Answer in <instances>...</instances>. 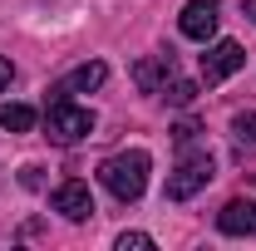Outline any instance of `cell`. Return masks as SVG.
<instances>
[{"mask_svg": "<svg viewBox=\"0 0 256 251\" xmlns=\"http://www.w3.org/2000/svg\"><path fill=\"white\" fill-rule=\"evenodd\" d=\"M0 128H5V133H30L34 128V108L30 104H0Z\"/></svg>", "mask_w": 256, "mask_h": 251, "instance_id": "30bf717a", "label": "cell"}, {"mask_svg": "<svg viewBox=\"0 0 256 251\" xmlns=\"http://www.w3.org/2000/svg\"><path fill=\"white\" fill-rule=\"evenodd\" d=\"M104 79H108V69L94 60V64H79V69H74L69 79H60V84H54L50 94H89V89H98Z\"/></svg>", "mask_w": 256, "mask_h": 251, "instance_id": "9c48e42d", "label": "cell"}, {"mask_svg": "<svg viewBox=\"0 0 256 251\" xmlns=\"http://www.w3.org/2000/svg\"><path fill=\"white\" fill-rule=\"evenodd\" d=\"M217 226H222L226 236H256V202H226L222 212H217Z\"/></svg>", "mask_w": 256, "mask_h": 251, "instance_id": "ba28073f", "label": "cell"}, {"mask_svg": "<svg viewBox=\"0 0 256 251\" xmlns=\"http://www.w3.org/2000/svg\"><path fill=\"white\" fill-rule=\"evenodd\" d=\"M50 207H54V212H64L69 222H84L89 212H94V197H89V182H79V178L60 182V188H54V197H50Z\"/></svg>", "mask_w": 256, "mask_h": 251, "instance_id": "8992f818", "label": "cell"}, {"mask_svg": "<svg viewBox=\"0 0 256 251\" xmlns=\"http://www.w3.org/2000/svg\"><path fill=\"white\" fill-rule=\"evenodd\" d=\"M197 133H202V128H197V124H192V118H182V124H178V128H172V143H178V148H182V153H188V148H192V143H197Z\"/></svg>", "mask_w": 256, "mask_h": 251, "instance_id": "7c38bea8", "label": "cell"}, {"mask_svg": "<svg viewBox=\"0 0 256 251\" xmlns=\"http://www.w3.org/2000/svg\"><path fill=\"white\" fill-rule=\"evenodd\" d=\"M242 15H252V20H256V0H242Z\"/></svg>", "mask_w": 256, "mask_h": 251, "instance_id": "2e32d148", "label": "cell"}, {"mask_svg": "<svg viewBox=\"0 0 256 251\" xmlns=\"http://www.w3.org/2000/svg\"><path fill=\"white\" fill-rule=\"evenodd\" d=\"M10 79H15V69H10V60H0V89H5Z\"/></svg>", "mask_w": 256, "mask_h": 251, "instance_id": "9a60e30c", "label": "cell"}, {"mask_svg": "<svg viewBox=\"0 0 256 251\" xmlns=\"http://www.w3.org/2000/svg\"><path fill=\"white\" fill-rule=\"evenodd\" d=\"M148 246H153L148 232H124V236H118V251H148Z\"/></svg>", "mask_w": 256, "mask_h": 251, "instance_id": "5bb4252c", "label": "cell"}, {"mask_svg": "<svg viewBox=\"0 0 256 251\" xmlns=\"http://www.w3.org/2000/svg\"><path fill=\"white\" fill-rule=\"evenodd\" d=\"M232 133H236L242 143H256V114H236V118H232Z\"/></svg>", "mask_w": 256, "mask_h": 251, "instance_id": "4fadbf2b", "label": "cell"}, {"mask_svg": "<svg viewBox=\"0 0 256 251\" xmlns=\"http://www.w3.org/2000/svg\"><path fill=\"white\" fill-rule=\"evenodd\" d=\"M242 64H246L242 44H236V40H217V44L202 54V79H207V84H222V79H232Z\"/></svg>", "mask_w": 256, "mask_h": 251, "instance_id": "277c9868", "label": "cell"}, {"mask_svg": "<svg viewBox=\"0 0 256 251\" xmlns=\"http://www.w3.org/2000/svg\"><path fill=\"white\" fill-rule=\"evenodd\" d=\"M44 128H50V138H54V143H79V138H89V133H94V114H89V108H79L69 94H50Z\"/></svg>", "mask_w": 256, "mask_h": 251, "instance_id": "7a4b0ae2", "label": "cell"}, {"mask_svg": "<svg viewBox=\"0 0 256 251\" xmlns=\"http://www.w3.org/2000/svg\"><path fill=\"white\" fill-rule=\"evenodd\" d=\"M162 94L172 98V104H192V98H197V84H188V79H172Z\"/></svg>", "mask_w": 256, "mask_h": 251, "instance_id": "8fae6325", "label": "cell"}, {"mask_svg": "<svg viewBox=\"0 0 256 251\" xmlns=\"http://www.w3.org/2000/svg\"><path fill=\"white\" fill-rule=\"evenodd\" d=\"M217 10H222V0H188V10H182V34L188 40H212L217 30Z\"/></svg>", "mask_w": 256, "mask_h": 251, "instance_id": "52a82bcc", "label": "cell"}, {"mask_svg": "<svg viewBox=\"0 0 256 251\" xmlns=\"http://www.w3.org/2000/svg\"><path fill=\"white\" fill-rule=\"evenodd\" d=\"M212 182V153H188L168 172V202H188Z\"/></svg>", "mask_w": 256, "mask_h": 251, "instance_id": "3957f363", "label": "cell"}, {"mask_svg": "<svg viewBox=\"0 0 256 251\" xmlns=\"http://www.w3.org/2000/svg\"><path fill=\"white\" fill-rule=\"evenodd\" d=\"M172 79H178V64H172V54H148V60L133 64V84H138L143 94H162Z\"/></svg>", "mask_w": 256, "mask_h": 251, "instance_id": "5b68a950", "label": "cell"}, {"mask_svg": "<svg viewBox=\"0 0 256 251\" xmlns=\"http://www.w3.org/2000/svg\"><path fill=\"white\" fill-rule=\"evenodd\" d=\"M148 153L143 148H128V153H114L104 168H98V182L114 192L118 202H138L143 197V188H148Z\"/></svg>", "mask_w": 256, "mask_h": 251, "instance_id": "6da1fadb", "label": "cell"}]
</instances>
